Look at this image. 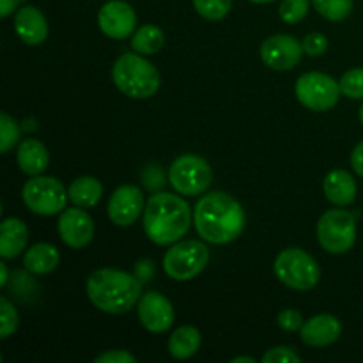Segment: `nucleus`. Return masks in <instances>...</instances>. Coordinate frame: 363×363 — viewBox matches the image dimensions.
Listing matches in <instances>:
<instances>
[{"mask_svg": "<svg viewBox=\"0 0 363 363\" xmlns=\"http://www.w3.org/2000/svg\"><path fill=\"white\" fill-rule=\"evenodd\" d=\"M194 223L199 236L213 245H227L241 236L245 211L240 202L225 191H213L195 204Z\"/></svg>", "mask_w": 363, "mask_h": 363, "instance_id": "nucleus-1", "label": "nucleus"}, {"mask_svg": "<svg viewBox=\"0 0 363 363\" xmlns=\"http://www.w3.org/2000/svg\"><path fill=\"white\" fill-rule=\"evenodd\" d=\"M87 296L105 314H126L142 298V280L123 269H96L87 279Z\"/></svg>", "mask_w": 363, "mask_h": 363, "instance_id": "nucleus-2", "label": "nucleus"}, {"mask_svg": "<svg viewBox=\"0 0 363 363\" xmlns=\"http://www.w3.org/2000/svg\"><path fill=\"white\" fill-rule=\"evenodd\" d=\"M191 211L183 197L174 194H152L145 202V236L156 245H172L190 229Z\"/></svg>", "mask_w": 363, "mask_h": 363, "instance_id": "nucleus-3", "label": "nucleus"}, {"mask_svg": "<svg viewBox=\"0 0 363 363\" xmlns=\"http://www.w3.org/2000/svg\"><path fill=\"white\" fill-rule=\"evenodd\" d=\"M112 80L123 94L147 99L158 92L162 78L158 69L140 53H123L112 67Z\"/></svg>", "mask_w": 363, "mask_h": 363, "instance_id": "nucleus-4", "label": "nucleus"}, {"mask_svg": "<svg viewBox=\"0 0 363 363\" xmlns=\"http://www.w3.org/2000/svg\"><path fill=\"white\" fill-rule=\"evenodd\" d=\"M275 275L284 286L294 291H311L321 280L318 261L305 250L296 247L286 248L275 259Z\"/></svg>", "mask_w": 363, "mask_h": 363, "instance_id": "nucleus-5", "label": "nucleus"}, {"mask_svg": "<svg viewBox=\"0 0 363 363\" xmlns=\"http://www.w3.org/2000/svg\"><path fill=\"white\" fill-rule=\"evenodd\" d=\"M318 241L328 254L340 255L357 243V218L346 209H330L318 222Z\"/></svg>", "mask_w": 363, "mask_h": 363, "instance_id": "nucleus-6", "label": "nucleus"}, {"mask_svg": "<svg viewBox=\"0 0 363 363\" xmlns=\"http://www.w3.org/2000/svg\"><path fill=\"white\" fill-rule=\"evenodd\" d=\"M169 181L174 190L186 197L206 194L213 183V169L202 156L183 155L172 162Z\"/></svg>", "mask_w": 363, "mask_h": 363, "instance_id": "nucleus-7", "label": "nucleus"}, {"mask_svg": "<svg viewBox=\"0 0 363 363\" xmlns=\"http://www.w3.org/2000/svg\"><path fill=\"white\" fill-rule=\"evenodd\" d=\"M209 257V248L201 241H181L167 250L163 257V269L176 282H186L204 272Z\"/></svg>", "mask_w": 363, "mask_h": 363, "instance_id": "nucleus-8", "label": "nucleus"}, {"mask_svg": "<svg viewBox=\"0 0 363 363\" xmlns=\"http://www.w3.org/2000/svg\"><path fill=\"white\" fill-rule=\"evenodd\" d=\"M294 94L298 101L314 112H328L339 103L340 84L333 77L319 71L301 74L294 85Z\"/></svg>", "mask_w": 363, "mask_h": 363, "instance_id": "nucleus-9", "label": "nucleus"}, {"mask_svg": "<svg viewBox=\"0 0 363 363\" xmlns=\"http://www.w3.org/2000/svg\"><path fill=\"white\" fill-rule=\"evenodd\" d=\"M25 206L41 216H53L62 213L69 199L67 190L59 179L50 176H34L21 190Z\"/></svg>", "mask_w": 363, "mask_h": 363, "instance_id": "nucleus-10", "label": "nucleus"}, {"mask_svg": "<svg viewBox=\"0 0 363 363\" xmlns=\"http://www.w3.org/2000/svg\"><path fill=\"white\" fill-rule=\"evenodd\" d=\"M303 53V45L289 34H275L261 45L262 62L275 71L294 69Z\"/></svg>", "mask_w": 363, "mask_h": 363, "instance_id": "nucleus-11", "label": "nucleus"}, {"mask_svg": "<svg viewBox=\"0 0 363 363\" xmlns=\"http://www.w3.org/2000/svg\"><path fill=\"white\" fill-rule=\"evenodd\" d=\"M144 194L135 184H123L108 201V218L117 227H130L144 216Z\"/></svg>", "mask_w": 363, "mask_h": 363, "instance_id": "nucleus-12", "label": "nucleus"}, {"mask_svg": "<svg viewBox=\"0 0 363 363\" xmlns=\"http://www.w3.org/2000/svg\"><path fill=\"white\" fill-rule=\"evenodd\" d=\"M138 319L142 326L151 333H165L169 332L170 326L174 325V307L169 298L163 296L162 293L149 291L142 294V298L137 303Z\"/></svg>", "mask_w": 363, "mask_h": 363, "instance_id": "nucleus-13", "label": "nucleus"}, {"mask_svg": "<svg viewBox=\"0 0 363 363\" xmlns=\"http://www.w3.org/2000/svg\"><path fill=\"white\" fill-rule=\"evenodd\" d=\"M98 25L106 38L126 39L137 27V13L128 2L112 0L99 9Z\"/></svg>", "mask_w": 363, "mask_h": 363, "instance_id": "nucleus-14", "label": "nucleus"}, {"mask_svg": "<svg viewBox=\"0 0 363 363\" xmlns=\"http://www.w3.org/2000/svg\"><path fill=\"white\" fill-rule=\"evenodd\" d=\"M59 236L67 247L85 248L94 238V222L91 215L82 208H67L60 213L57 222Z\"/></svg>", "mask_w": 363, "mask_h": 363, "instance_id": "nucleus-15", "label": "nucleus"}, {"mask_svg": "<svg viewBox=\"0 0 363 363\" xmlns=\"http://www.w3.org/2000/svg\"><path fill=\"white\" fill-rule=\"evenodd\" d=\"M301 340L311 347H326L342 335V325L332 314H318L303 323L300 330Z\"/></svg>", "mask_w": 363, "mask_h": 363, "instance_id": "nucleus-16", "label": "nucleus"}, {"mask_svg": "<svg viewBox=\"0 0 363 363\" xmlns=\"http://www.w3.org/2000/svg\"><path fill=\"white\" fill-rule=\"evenodd\" d=\"M14 30L27 45H41L48 38V21L35 6H23L14 16Z\"/></svg>", "mask_w": 363, "mask_h": 363, "instance_id": "nucleus-17", "label": "nucleus"}, {"mask_svg": "<svg viewBox=\"0 0 363 363\" xmlns=\"http://www.w3.org/2000/svg\"><path fill=\"white\" fill-rule=\"evenodd\" d=\"M323 190H325L326 199L332 204L339 206V208H346V206H351L357 201V181H354V177L347 170L335 169L330 174H326Z\"/></svg>", "mask_w": 363, "mask_h": 363, "instance_id": "nucleus-18", "label": "nucleus"}, {"mask_svg": "<svg viewBox=\"0 0 363 363\" xmlns=\"http://www.w3.org/2000/svg\"><path fill=\"white\" fill-rule=\"evenodd\" d=\"M18 167L27 176H41L50 163L48 149L38 138H25L16 151Z\"/></svg>", "mask_w": 363, "mask_h": 363, "instance_id": "nucleus-19", "label": "nucleus"}, {"mask_svg": "<svg viewBox=\"0 0 363 363\" xmlns=\"http://www.w3.org/2000/svg\"><path fill=\"white\" fill-rule=\"evenodd\" d=\"M28 229L20 218H6L0 227V257L14 259L27 248Z\"/></svg>", "mask_w": 363, "mask_h": 363, "instance_id": "nucleus-20", "label": "nucleus"}, {"mask_svg": "<svg viewBox=\"0 0 363 363\" xmlns=\"http://www.w3.org/2000/svg\"><path fill=\"white\" fill-rule=\"evenodd\" d=\"M60 255L53 245L38 243L25 252L23 264L34 275H48L59 266Z\"/></svg>", "mask_w": 363, "mask_h": 363, "instance_id": "nucleus-21", "label": "nucleus"}, {"mask_svg": "<svg viewBox=\"0 0 363 363\" xmlns=\"http://www.w3.org/2000/svg\"><path fill=\"white\" fill-rule=\"evenodd\" d=\"M202 335L195 326H181L174 330L169 340V353L176 360H188L201 350Z\"/></svg>", "mask_w": 363, "mask_h": 363, "instance_id": "nucleus-22", "label": "nucleus"}, {"mask_svg": "<svg viewBox=\"0 0 363 363\" xmlns=\"http://www.w3.org/2000/svg\"><path fill=\"white\" fill-rule=\"evenodd\" d=\"M67 195H69V201L78 208H94L101 201L103 186L96 177L82 176L69 184Z\"/></svg>", "mask_w": 363, "mask_h": 363, "instance_id": "nucleus-23", "label": "nucleus"}, {"mask_svg": "<svg viewBox=\"0 0 363 363\" xmlns=\"http://www.w3.org/2000/svg\"><path fill=\"white\" fill-rule=\"evenodd\" d=\"M165 45V34L156 25H144L131 38V48L140 55H155Z\"/></svg>", "mask_w": 363, "mask_h": 363, "instance_id": "nucleus-24", "label": "nucleus"}, {"mask_svg": "<svg viewBox=\"0 0 363 363\" xmlns=\"http://www.w3.org/2000/svg\"><path fill=\"white\" fill-rule=\"evenodd\" d=\"M314 9L330 21H342L351 14L354 0H312Z\"/></svg>", "mask_w": 363, "mask_h": 363, "instance_id": "nucleus-25", "label": "nucleus"}, {"mask_svg": "<svg viewBox=\"0 0 363 363\" xmlns=\"http://www.w3.org/2000/svg\"><path fill=\"white\" fill-rule=\"evenodd\" d=\"M194 7L206 20L218 21L229 14L233 0H194Z\"/></svg>", "mask_w": 363, "mask_h": 363, "instance_id": "nucleus-26", "label": "nucleus"}, {"mask_svg": "<svg viewBox=\"0 0 363 363\" xmlns=\"http://www.w3.org/2000/svg\"><path fill=\"white\" fill-rule=\"evenodd\" d=\"M21 137V130L16 121L9 113H0V152H9L18 144Z\"/></svg>", "mask_w": 363, "mask_h": 363, "instance_id": "nucleus-27", "label": "nucleus"}, {"mask_svg": "<svg viewBox=\"0 0 363 363\" xmlns=\"http://www.w3.org/2000/svg\"><path fill=\"white\" fill-rule=\"evenodd\" d=\"M311 0H282L279 7V16L282 18L284 23H300L308 13Z\"/></svg>", "mask_w": 363, "mask_h": 363, "instance_id": "nucleus-28", "label": "nucleus"}, {"mask_svg": "<svg viewBox=\"0 0 363 363\" xmlns=\"http://www.w3.org/2000/svg\"><path fill=\"white\" fill-rule=\"evenodd\" d=\"M0 337L4 340L9 339L20 326V315L14 305L7 298H0Z\"/></svg>", "mask_w": 363, "mask_h": 363, "instance_id": "nucleus-29", "label": "nucleus"}, {"mask_svg": "<svg viewBox=\"0 0 363 363\" xmlns=\"http://www.w3.org/2000/svg\"><path fill=\"white\" fill-rule=\"evenodd\" d=\"M340 91L350 99H363V67L346 71L340 78Z\"/></svg>", "mask_w": 363, "mask_h": 363, "instance_id": "nucleus-30", "label": "nucleus"}, {"mask_svg": "<svg viewBox=\"0 0 363 363\" xmlns=\"http://www.w3.org/2000/svg\"><path fill=\"white\" fill-rule=\"evenodd\" d=\"M301 45H303V50L307 55L321 57L323 53L328 50V39H326L321 32H312V34L305 35Z\"/></svg>", "mask_w": 363, "mask_h": 363, "instance_id": "nucleus-31", "label": "nucleus"}, {"mask_svg": "<svg viewBox=\"0 0 363 363\" xmlns=\"http://www.w3.org/2000/svg\"><path fill=\"white\" fill-rule=\"evenodd\" d=\"M300 354L294 353L291 347H273L266 351L262 363H300Z\"/></svg>", "mask_w": 363, "mask_h": 363, "instance_id": "nucleus-32", "label": "nucleus"}, {"mask_svg": "<svg viewBox=\"0 0 363 363\" xmlns=\"http://www.w3.org/2000/svg\"><path fill=\"white\" fill-rule=\"evenodd\" d=\"M277 321H279L280 328L286 330V332H298V330H301V326H303V318H301L300 312L294 311V308H286V311L280 312Z\"/></svg>", "mask_w": 363, "mask_h": 363, "instance_id": "nucleus-33", "label": "nucleus"}, {"mask_svg": "<svg viewBox=\"0 0 363 363\" xmlns=\"http://www.w3.org/2000/svg\"><path fill=\"white\" fill-rule=\"evenodd\" d=\"M96 363H137V358L131 353L123 350L116 351H106V353L99 354V357L94 358Z\"/></svg>", "mask_w": 363, "mask_h": 363, "instance_id": "nucleus-34", "label": "nucleus"}, {"mask_svg": "<svg viewBox=\"0 0 363 363\" xmlns=\"http://www.w3.org/2000/svg\"><path fill=\"white\" fill-rule=\"evenodd\" d=\"M351 167L358 176L363 177V140L351 152Z\"/></svg>", "mask_w": 363, "mask_h": 363, "instance_id": "nucleus-35", "label": "nucleus"}, {"mask_svg": "<svg viewBox=\"0 0 363 363\" xmlns=\"http://www.w3.org/2000/svg\"><path fill=\"white\" fill-rule=\"evenodd\" d=\"M152 273H155V266H152L151 261H147V259H144V261H138L137 273H135V275H137L142 282H147V280L152 277Z\"/></svg>", "mask_w": 363, "mask_h": 363, "instance_id": "nucleus-36", "label": "nucleus"}, {"mask_svg": "<svg viewBox=\"0 0 363 363\" xmlns=\"http://www.w3.org/2000/svg\"><path fill=\"white\" fill-rule=\"evenodd\" d=\"M25 0H0V16L7 18L11 13H14V9L20 7V4Z\"/></svg>", "mask_w": 363, "mask_h": 363, "instance_id": "nucleus-37", "label": "nucleus"}, {"mask_svg": "<svg viewBox=\"0 0 363 363\" xmlns=\"http://www.w3.org/2000/svg\"><path fill=\"white\" fill-rule=\"evenodd\" d=\"M7 284V266L0 262V287H6Z\"/></svg>", "mask_w": 363, "mask_h": 363, "instance_id": "nucleus-38", "label": "nucleus"}, {"mask_svg": "<svg viewBox=\"0 0 363 363\" xmlns=\"http://www.w3.org/2000/svg\"><path fill=\"white\" fill-rule=\"evenodd\" d=\"M241 362H245V363H255L254 358H250V357H238V358H233V363H241Z\"/></svg>", "mask_w": 363, "mask_h": 363, "instance_id": "nucleus-39", "label": "nucleus"}, {"mask_svg": "<svg viewBox=\"0 0 363 363\" xmlns=\"http://www.w3.org/2000/svg\"><path fill=\"white\" fill-rule=\"evenodd\" d=\"M250 2H254V4H268V2H273V0H250Z\"/></svg>", "mask_w": 363, "mask_h": 363, "instance_id": "nucleus-40", "label": "nucleus"}, {"mask_svg": "<svg viewBox=\"0 0 363 363\" xmlns=\"http://www.w3.org/2000/svg\"><path fill=\"white\" fill-rule=\"evenodd\" d=\"M360 123L363 124V105L360 106Z\"/></svg>", "mask_w": 363, "mask_h": 363, "instance_id": "nucleus-41", "label": "nucleus"}]
</instances>
